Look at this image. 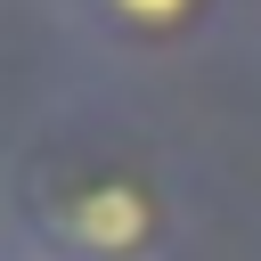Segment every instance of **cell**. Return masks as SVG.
Returning a JSON list of instances; mask_svg holds the SVG:
<instances>
[{"mask_svg": "<svg viewBox=\"0 0 261 261\" xmlns=\"http://www.w3.org/2000/svg\"><path fill=\"white\" fill-rule=\"evenodd\" d=\"M82 16L130 49H171L212 16V0H82Z\"/></svg>", "mask_w": 261, "mask_h": 261, "instance_id": "7a4b0ae2", "label": "cell"}, {"mask_svg": "<svg viewBox=\"0 0 261 261\" xmlns=\"http://www.w3.org/2000/svg\"><path fill=\"white\" fill-rule=\"evenodd\" d=\"M16 204L33 228V261H163L171 245V188L139 155L49 147L24 171Z\"/></svg>", "mask_w": 261, "mask_h": 261, "instance_id": "6da1fadb", "label": "cell"}]
</instances>
